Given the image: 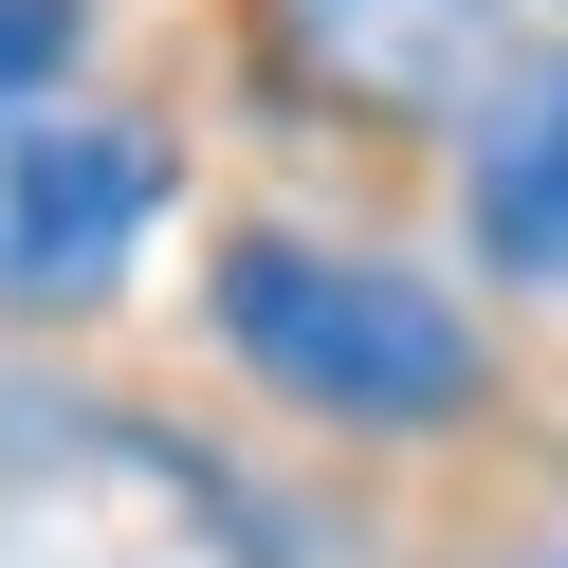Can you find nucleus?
<instances>
[{
    "label": "nucleus",
    "instance_id": "39448f33",
    "mask_svg": "<svg viewBox=\"0 0 568 568\" xmlns=\"http://www.w3.org/2000/svg\"><path fill=\"white\" fill-rule=\"evenodd\" d=\"M74 38H92V0H0V111H38L74 74Z\"/></svg>",
    "mask_w": 568,
    "mask_h": 568
},
{
    "label": "nucleus",
    "instance_id": "20e7f679",
    "mask_svg": "<svg viewBox=\"0 0 568 568\" xmlns=\"http://www.w3.org/2000/svg\"><path fill=\"white\" fill-rule=\"evenodd\" d=\"M458 202H477V257H495V275L568 294V74L477 92V165H458Z\"/></svg>",
    "mask_w": 568,
    "mask_h": 568
},
{
    "label": "nucleus",
    "instance_id": "7ed1b4c3",
    "mask_svg": "<svg viewBox=\"0 0 568 568\" xmlns=\"http://www.w3.org/2000/svg\"><path fill=\"white\" fill-rule=\"evenodd\" d=\"M275 74L331 111H477L495 0H275Z\"/></svg>",
    "mask_w": 568,
    "mask_h": 568
},
{
    "label": "nucleus",
    "instance_id": "f257e3e1",
    "mask_svg": "<svg viewBox=\"0 0 568 568\" xmlns=\"http://www.w3.org/2000/svg\"><path fill=\"white\" fill-rule=\"evenodd\" d=\"M221 348L312 422H458L477 404V331L385 257H312V239H239L221 257Z\"/></svg>",
    "mask_w": 568,
    "mask_h": 568
},
{
    "label": "nucleus",
    "instance_id": "f03ea898",
    "mask_svg": "<svg viewBox=\"0 0 568 568\" xmlns=\"http://www.w3.org/2000/svg\"><path fill=\"white\" fill-rule=\"evenodd\" d=\"M165 165L129 129H55V111H0V312H92L148 239Z\"/></svg>",
    "mask_w": 568,
    "mask_h": 568
}]
</instances>
